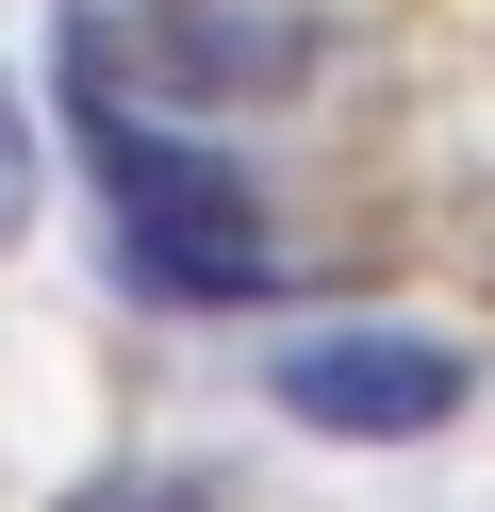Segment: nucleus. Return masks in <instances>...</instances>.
Masks as SVG:
<instances>
[{"instance_id":"1","label":"nucleus","mask_w":495,"mask_h":512,"mask_svg":"<svg viewBox=\"0 0 495 512\" xmlns=\"http://www.w3.org/2000/svg\"><path fill=\"white\" fill-rule=\"evenodd\" d=\"M83 67V149H99V199H116V265L149 281V298H264L281 281V248H264V199L215 166V149L149 133V116H116V67H99V34L66 50Z\"/></svg>"},{"instance_id":"2","label":"nucleus","mask_w":495,"mask_h":512,"mask_svg":"<svg viewBox=\"0 0 495 512\" xmlns=\"http://www.w3.org/2000/svg\"><path fill=\"white\" fill-rule=\"evenodd\" d=\"M281 413L330 430V446H413V430L462 413V347H429V331H314V347H281Z\"/></svg>"},{"instance_id":"3","label":"nucleus","mask_w":495,"mask_h":512,"mask_svg":"<svg viewBox=\"0 0 495 512\" xmlns=\"http://www.w3.org/2000/svg\"><path fill=\"white\" fill-rule=\"evenodd\" d=\"M33 182H50V133H33V100L0 83V248L33 232Z\"/></svg>"}]
</instances>
